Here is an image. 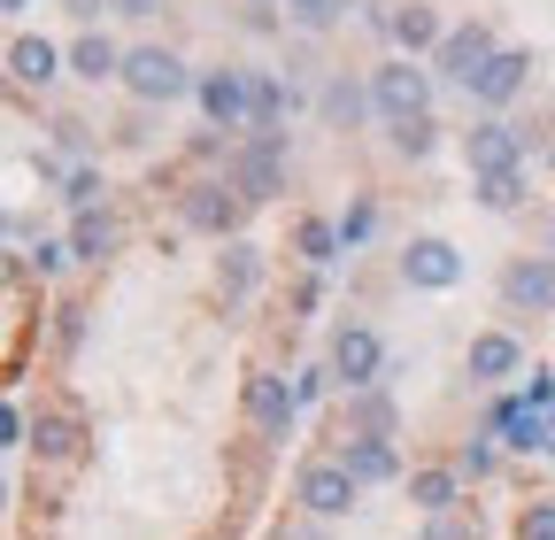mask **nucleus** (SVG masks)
I'll list each match as a JSON object with an SVG mask.
<instances>
[{"label":"nucleus","instance_id":"1","mask_svg":"<svg viewBox=\"0 0 555 540\" xmlns=\"http://www.w3.org/2000/svg\"><path fill=\"white\" fill-rule=\"evenodd\" d=\"M193 78H201V70H185L178 47H124V78H116V86H124L139 108H170V101L193 93Z\"/></svg>","mask_w":555,"mask_h":540},{"label":"nucleus","instance_id":"2","mask_svg":"<svg viewBox=\"0 0 555 540\" xmlns=\"http://www.w3.org/2000/svg\"><path fill=\"white\" fill-rule=\"evenodd\" d=\"M356 471H347L339 455H309L301 471H294V502H301V517H317V525H339V517H356Z\"/></svg>","mask_w":555,"mask_h":540},{"label":"nucleus","instance_id":"3","mask_svg":"<svg viewBox=\"0 0 555 540\" xmlns=\"http://www.w3.org/2000/svg\"><path fill=\"white\" fill-rule=\"evenodd\" d=\"M393 270H401V286H409V294H455L470 262H463V247H455V240H440V232H416V240L393 255Z\"/></svg>","mask_w":555,"mask_h":540},{"label":"nucleus","instance_id":"4","mask_svg":"<svg viewBox=\"0 0 555 540\" xmlns=\"http://www.w3.org/2000/svg\"><path fill=\"white\" fill-rule=\"evenodd\" d=\"M224 178L240 185V201H278L286 193V131H247V147L224 163Z\"/></svg>","mask_w":555,"mask_h":540},{"label":"nucleus","instance_id":"5","mask_svg":"<svg viewBox=\"0 0 555 540\" xmlns=\"http://www.w3.org/2000/svg\"><path fill=\"white\" fill-rule=\"evenodd\" d=\"M371 108H378L386 124L433 116V70H425V62H409V54L378 62V70H371Z\"/></svg>","mask_w":555,"mask_h":540},{"label":"nucleus","instance_id":"6","mask_svg":"<svg viewBox=\"0 0 555 540\" xmlns=\"http://www.w3.org/2000/svg\"><path fill=\"white\" fill-rule=\"evenodd\" d=\"M193 101H201L208 131H247V124H255V70H232V62H217V70L193 78Z\"/></svg>","mask_w":555,"mask_h":540},{"label":"nucleus","instance_id":"7","mask_svg":"<svg viewBox=\"0 0 555 540\" xmlns=\"http://www.w3.org/2000/svg\"><path fill=\"white\" fill-rule=\"evenodd\" d=\"M178 217H185V232H208V240H240V217H247V201H240V185H232V178H193V185L178 193Z\"/></svg>","mask_w":555,"mask_h":540},{"label":"nucleus","instance_id":"8","mask_svg":"<svg viewBox=\"0 0 555 540\" xmlns=\"http://www.w3.org/2000/svg\"><path fill=\"white\" fill-rule=\"evenodd\" d=\"M502 54V39H494V24H448V39H440V54H433V78H448V86H478V70H486V62H494Z\"/></svg>","mask_w":555,"mask_h":540},{"label":"nucleus","instance_id":"9","mask_svg":"<svg viewBox=\"0 0 555 540\" xmlns=\"http://www.w3.org/2000/svg\"><path fill=\"white\" fill-rule=\"evenodd\" d=\"M332 378L347 394H363V386H386V340L371 324H339L332 332Z\"/></svg>","mask_w":555,"mask_h":540},{"label":"nucleus","instance_id":"10","mask_svg":"<svg viewBox=\"0 0 555 540\" xmlns=\"http://www.w3.org/2000/svg\"><path fill=\"white\" fill-rule=\"evenodd\" d=\"M240 401H247V425H255L262 440H294V417H301V394H294L286 378H278V371H247Z\"/></svg>","mask_w":555,"mask_h":540},{"label":"nucleus","instance_id":"11","mask_svg":"<svg viewBox=\"0 0 555 540\" xmlns=\"http://www.w3.org/2000/svg\"><path fill=\"white\" fill-rule=\"evenodd\" d=\"M463 163H470V178L525 170V131H517L509 116H478V124L463 131Z\"/></svg>","mask_w":555,"mask_h":540},{"label":"nucleus","instance_id":"12","mask_svg":"<svg viewBox=\"0 0 555 540\" xmlns=\"http://www.w3.org/2000/svg\"><path fill=\"white\" fill-rule=\"evenodd\" d=\"M502 309L509 317H547L555 309V255H517L502 270Z\"/></svg>","mask_w":555,"mask_h":540},{"label":"nucleus","instance_id":"13","mask_svg":"<svg viewBox=\"0 0 555 540\" xmlns=\"http://www.w3.org/2000/svg\"><path fill=\"white\" fill-rule=\"evenodd\" d=\"M532 70H540V62H532V47H502L494 62H486V70H478V86H470V101L486 108V116H502L525 86H532Z\"/></svg>","mask_w":555,"mask_h":540},{"label":"nucleus","instance_id":"14","mask_svg":"<svg viewBox=\"0 0 555 540\" xmlns=\"http://www.w3.org/2000/svg\"><path fill=\"white\" fill-rule=\"evenodd\" d=\"M525 371V340L517 332H470V348H463V378L470 386H509Z\"/></svg>","mask_w":555,"mask_h":540},{"label":"nucleus","instance_id":"15","mask_svg":"<svg viewBox=\"0 0 555 540\" xmlns=\"http://www.w3.org/2000/svg\"><path fill=\"white\" fill-rule=\"evenodd\" d=\"M486 433H494L502 448H517V455H547V448H555V433H547V410H540L532 394H517V401H494V425H486Z\"/></svg>","mask_w":555,"mask_h":540},{"label":"nucleus","instance_id":"16","mask_svg":"<svg viewBox=\"0 0 555 540\" xmlns=\"http://www.w3.org/2000/svg\"><path fill=\"white\" fill-rule=\"evenodd\" d=\"M386 39L416 62V54H440V39H448V24H440V9L433 0H401V9H386Z\"/></svg>","mask_w":555,"mask_h":540},{"label":"nucleus","instance_id":"17","mask_svg":"<svg viewBox=\"0 0 555 540\" xmlns=\"http://www.w3.org/2000/svg\"><path fill=\"white\" fill-rule=\"evenodd\" d=\"M62 70H69V54H62L54 39H39V31H16V39H9V78H16V86L47 93Z\"/></svg>","mask_w":555,"mask_h":540},{"label":"nucleus","instance_id":"18","mask_svg":"<svg viewBox=\"0 0 555 540\" xmlns=\"http://www.w3.org/2000/svg\"><path fill=\"white\" fill-rule=\"evenodd\" d=\"M317 116H324L332 131H356L363 116H378V108H371V78L332 70V78H324V93H317Z\"/></svg>","mask_w":555,"mask_h":540},{"label":"nucleus","instance_id":"19","mask_svg":"<svg viewBox=\"0 0 555 540\" xmlns=\"http://www.w3.org/2000/svg\"><path fill=\"white\" fill-rule=\"evenodd\" d=\"M339 463L356 471V487H393V479H401L393 440H371V433H347V440H339Z\"/></svg>","mask_w":555,"mask_h":540},{"label":"nucleus","instance_id":"20","mask_svg":"<svg viewBox=\"0 0 555 540\" xmlns=\"http://www.w3.org/2000/svg\"><path fill=\"white\" fill-rule=\"evenodd\" d=\"M69 54V78H86V86H108V78H124V47L108 39V31H78L62 47Z\"/></svg>","mask_w":555,"mask_h":540},{"label":"nucleus","instance_id":"21","mask_svg":"<svg viewBox=\"0 0 555 540\" xmlns=\"http://www.w3.org/2000/svg\"><path fill=\"white\" fill-rule=\"evenodd\" d=\"M24 448H31L39 463H69V455L86 448V425L69 417V410H39V417H31V440H24Z\"/></svg>","mask_w":555,"mask_h":540},{"label":"nucleus","instance_id":"22","mask_svg":"<svg viewBox=\"0 0 555 540\" xmlns=\"http://www.w3.org/2000/svg\"><path fill=\"white\" fill-rule=\"evenodd\" d=\"M409 502L425 510V517H448V510H463V471H455V463L409 471Z\"/></svg>","mask_w":555,"mask_h":540},{"label":"nucleus","instance_id":"23","mask_svg":"<svg viewBox=\"0 0 555 540\" xmlns=\"http://www.w3.org/2000/svg\"><path fill=\"white\" fill-rule=\"evenodd\" d=\"M217 286H224V301H247V294L262 286V247H255V240H224V255H217Z\"/></svg>","mask_w":555,"mask_h":540},{"label":"nucleus","instance_id":"24","mask_svg":"<svg viewBox=\"0 0 555 540\" xmlns=\"http://www.w3.org/2000/svg\"><path fill=\"white\" fill-rule=\"evenodd\" d=\"M401 410L386 401V386H363V394H347V433H371V440H393Z\"/></svg>","mask_w":555,"mask_h":540},{"label":"nucleus","instance_id":"25","mask_svg":"<svg viewBox=\"0 0 555 540\" xmlns=\"http://www.w3.org/2000/svg\"><path fill=\"white\" fill-rule=\"evenodd\" d=\"M69 255H78V262H108L116 255V217L108 209H78V224H69Z\"/></svg>","mask_w":555,"mask_h":540},{"label":"nucleus","instance_id":"26","mask_svg":"<svg viewBox=\"0 0 555 540\" xmlns=\"http://www.w3.org/2000/svg\"><path fill=\"white\" fill-rule=\"evenodd\" d=\"M294 255H301L309 270H332V262L347 255V247H339V224H332V217H301V224H294Z\"/></svg>","mask_w":555,"mask_h":540},{"label":"nucleus","instance_id":"27","mask_svg":"<svg viewBox=\"0 0 555 540\" xmlns=\"http://www.w3.org/2000/svg\"><path fill=\"white\" fill-rule=\"evenodd\" d=\"M470 193H478V209H494V217H509V209H525V170H494V178H470Z\"/></svg>","mask_w":555,"mask_h":540},{"label":"nucleus","instance_id":"28","mask_svg":"<svg viewBox=\"0 0 555 540\" xmlns=\"http://www.w3.org/2000/svg\"><path fill=\"white\" fill-rule=\"evenodd\" d=\"M386 140H393V155H401V163H425V155L440 147V116H409V124H386Z\"/></svg>","mask_w":555,"mask_h":540},{"label":"nucleus","instance_id":"29","mask_svg":"<svg viewBox=\"0 0 555 540\" xmlns=\"http://www.w3.org/2000/svg\"><path fill=\"white\" fill-rule=\"evenodd\" d=\"M347 9H356V0H286V24L294 31H332Z\"/></svg>","mask_w":555,"mask_h":540},{"label":"nucleus","instance_id":"30","mask_svg":"<svg viewBox=\"0 0 555 540\" xmlns=\"http://www.w3.org/2000/svg\"><path fill=\"white\" fill-rule=\"evenodd\" d=\"M278 116H286V86L255 70V124H247V131H278Z\"/></svg>","mask_w":555,"mask_h":540},{"label":"nucleus","instance_id":"31","mask_svg":"<svg viewBox=\"0 0 555 540\" xmlns=\"http://www.w3.org/2000/svg\"><path fill=\"white\" fill-rule=\"evenodd\" d=\"M332 224H339V247H363L378 232V201H347V217H332Z\"/></svg>","mask_w":555,"mask_h":540},{"label":"nucleus","instance_id":"32","mask_svg":"<svg viewBox=\"0 0 555 540\" xmlns=\"http://www.w3.org/2000/svg\"><path fill=\"white\" fill-rule=\"evenodd\" d=\"M62 201H69V209H93V201H101V170L93 163H69L62 170Z\"/></svg>","mask_w":555,"mask_h":540},{"label":"nucleus","instance_id":"33","mask_svg":"<svg viewBox=\"0 0 555 540\" xmlns=\"http://www.w3.org/2000/svg\"><path fill=\"white\" fill-rule=\"evenodd\" d=\"M494 463H502V448H494V433H478L463 455H455V471H463V479H494Z\"/></svg>","mask_w":555,"mask_h":540},{"label":"nucleus","instance_id":"34","mask_svg":"<svg viewBox=\"0 0 555 540\" xmlns=\"http://www.w3.org/2000/svg\"><path fill=\"white\" fill-rule=\"evenodd\" d=\"M416 540H478V517H463V510H448V517H425V532Z\"/></svg>","mask_w":555,"mask_h":540},{"label":"nucleus","instance_id":"35","mask_svg":"<svg viewBox=\"0 0 555 540\" xmlns=\"http://www.w3.org/2000/svg\"><path fill=\"white\" fill-rule=\"evenodd\" d=\"M69 262H78V255H69V240H39V247H31V270H39V279H62Z\"/></svg>","mask_w":555,"mask_h":540},{"label":"nucleus","instance_id":"36","mask_svg":"<svg viewBox=\"0 0 555 540\" xmlns=\"http://www.w3.org/2000/svg\"><path fill=\"white\" fill-rule=\"evenodd\" d=\"M517 540H555V502H532L517 517Z\"/></svg>","mask_w":555,"mask_h":540},{"label":"nucleus","instance_id":"37","mask_svg":"<svg viewBox=\"0 0 555 540\" xmlns=\"http://www.w3.org/2000/svg\"><path fill=\"white\" fill-rule=\"evenodd\" d=\"M332 386H339V378H332V363H324V371H301V378H294V394H301V410H309V401H324Z\"/></svg>","mask_w":555,"mask_h":540},{"label":"nucleus","instance_id":"38","mask_svg":"<svg viewBox=\"0 0 555 540\" xmlns=\"http://www.w3.org/2000/svg\"><path fill=\"white\" fill-rule=\"evenodd\" d=\"M78 332H86V309H54V340L62 348H78Z\"/></svg>","mask_w":555,"mask_h":540},{"label":"nucleus","instance_id":"39","mask_svg":"<svg viewBox=\"0 0 555 540\" xmlns=\"http://www.w3.org/2000/svg\"><path fill=\"white\" fill-rule=\"evenodd\" d=\"M24 440H31V425L9 410V401H0V448H24Z\"/></svg>","mask_w":555,"mask_h":540},{"label":"nucleus","instance_id":"40","mask_svg":"<svg viewBox=\"0 0 555 540\" xmlns=\"http://www.w3.org/2000/svg\"><path fill=\"white\" fill-rule=\"evenodd\" d=\"M278 540H332V525H317V517H294V525H278Z\"/></svg>","mask_w":555,"mask_h":540},{"label":"nucleus","instance_id":"41","mask_svg":"<svg viewBox=\"0 0 555 540\" xmlns=\"http://www.w3.org/2000/svg\"><path fill=\"white\" fill-rule=\"evenodd\" d=\"M163 0H116V16H155Z\"/></svg>","mask_w":555,"mask_h":540},{"label":"nucleus","instance_id":"42","mask_svg":"<svg viewBox=\"0 0 555 540\" xmlns=\"http://www.w3.org/2000/svg\"><path fill=\"white\" fill-rule=\"evenodd\" d=\"M24 9H31V0H0V16H24Z\"/></svg>","mask_w":555,"mask_h":540},{"label":"nucleus","instance_id":"43","mask_svg":"<svg viewBox=\"0 0 555 540\" xmlns=\"http://www.w3.org/2000/svg\"><path fill=\"white\" fill-rule=\"evenodd\" d=\"M0 510H9V479H0Z\"/></svg>","mask_w":555,"mask_h":540},{"label":"nucleus","instance_id":"44","mask_svg":"<svg viewBox=\"0 0 555 540\" xmlns=\"http://www.w3.org/2000/svg\"><path fill=\"white\" fill-rule=\"evenodd\" d=\"M547 170H555V140H547Z\"/></svg>","mask_w":555,"mask_h":540},{"label":"nucleus","instance_id":"45","mask_svg":"<svg viewBox=\"0 0 555 540\" xmlns=\"http://www.w3.org/2000/svg\"><path fill=\"white\" fill-rule=\"evenodd\" d=\"M547 255H555V247H547Z\"/></svg>","mask_w":555,"mask_h":540}]
</instances>
